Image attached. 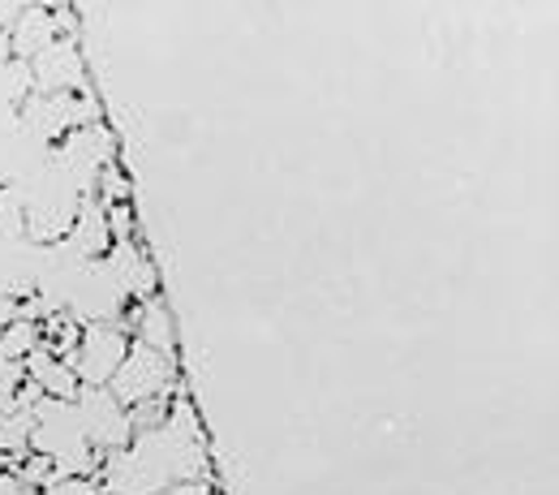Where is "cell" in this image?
Here are the masks:
<instances>
[{
  "label": "cell",
  "instance_id": "2e32d148",
  "mask_svg": "<svg viewBox=\"0 0 559 495\" xmlns=\"http://www.w3.org/2000/svg\"><path fill=\"white\" fill-rule=\"evenodd\" d=\"M99 495H104V492H99Z\"/></svg>",
  "mask_w": 559,
  "mask_h": 495
},
{
  "label": "cell",
  "instance_id": "9a60e30c",
  "mask_svg": "<svg viewBox=\"0 0 559 495\" xmlns=\"http://www.w3.org/2000/svg\"><path fill=\"white\" fill-rule=\"evenodd\" d=\"M9 57V31H0V61Z\"/></svg>",
  "mask_w": 559,
  "mask_h": 495
},
{
  "label": "cell",
  "instance_id": "5bb4252c",
  "mask_svg": "<svg viewBox=\"0 0 559 495\" xmlns=\"http://www.w3.org/2000/svg\"><path fill=\"white\" fill-rule=\"evenodd\" d=\"M164 495H211L207 483H177V487H168Z\"/></svg>",
  "mask_w": 559,
  "mask_h": 495
},
{
  "label": "cell",
  "instance_id": "ba28073f",
  "mask_svg": "<svg viewBox=\"0 0 559 495\" xmlns=\"http://www.w3.org/2000/svg\"><path fill=\"white\" fill-rule=\"evenodd\" d=\"M121 328H126V337L134 332V341H139V345H146V350H155V354H173V350H177L173 310H168L159 297H151V302L134 306V315H130Z\"/></svg>",
  "mask_w": 559,
  "mask_h": 495
},
{
  "label": "cell",
  "instance_id": "4fadbf2b",
  "mask_svg": "<svg viewBox=\"0 0 559 495\" xmlns=\"http://www.w3.org/2000/svg\"><path fill=\"white\" fill-rule=\"evenodd\" d=\"M13 233H26V208L13 195H0V237H13Z\"/></svg>",
  "mask_w": 559,
  "mask_h": 495
},
{
  "label": "cell",
  "instance_id": "7a4b0ae2",
  "mask_svg": "<svg viewBox=\"0 0 559 495\" xmlns=\"http://www.w3.org/2000/svg\"><path fill=\"white\" fill-rule=\"evenodd\" d=\"M126 354H130V337L121 323H91V328H82V337L66 362L73 366L82 388H108Z\"/></svg>",
  "mask_w": 559,
  "mask_h": 495
},
{
  "label": "cell",
  "instance_id": "277c9868",
  "mask_svg": "<svg viewBox=\"0 0 559 495\" xmlns=\"http://www.w3.org/2000/svg\"><path fill=\"white\" fill-rule=\"evenodd\" d=\"M99 104L91 95H31V104L22 108V121L39 134V139L61 142L66 134L95 126Z\"/></svg>",
  "mask_w": 559,
  "mask_h": 495
},
{
  "label": "cell",
  "instance_id": "52a82bcc",
  "mask_svg": "<svg viewBox=\"0 0 559 495\" xmlns=\"http://www.w3.org/2000/svg\"><path fill=\"white\" fill-rule=\"evenodd\" d=\"M22 370H26V379L48 397V401H78V392H82V384H78V375H73L70 362H61L57 354H48V350H35V354H26L22 362Z\"/></svg>",
  "mask_w": 559,
  "mask_h": 495
},
{
  "label": "cell",
  "instance_id": "3957f363",
  "mask_svg": "<svg viewBox=\"0 0 559 495\" xmlns=\"http://www.w3.org/2000/svg\"><path fill=\"white\" fill-rule=\"evenodd\" d=\"M73 410H78V426H82L86 448H95L99 457L130 448V439H134V431H130V410L117 405V397H112L108 388H86V392H78V405H73Z\"/></svg>",
  "mask_w": 559,
  "mask_h": 495
},
{
  "label": "cell",
  "instance_id": "5b68a950",
  "mask_svg": "<svg viewBox=\"0 0 559 495\" xmlns=\"http://www.w3.org/2000/svg\"><path fill=\"white\" fill-rule=\"evenodd\" d=\"M26 70H31V95H86V70L73 39H57Z\"/></svg>",
  "mask_w": 559,
  "mask_h": 495
},
{
  "label": "cell",
  "instance_id": "8fae6325",
  "mask_svg": "<svg viewBox=\"0 0 559 495\" xmlns=\"http://www.w3.org/2000/svg\"><path fill=\"white\" fill-rule=\"evenodd\" d=\"M168 410H173V397H151V401H142V405L130 410V431H134V435L159 431V426L168 423Z\"/></svg>",
  "mask_w": 559,
  "mask_h": 495
},
{
  "label": "cell",
  "instance_id": "8992f818",
  "mask_svg": "<svg viewBox=\"0 0 559 495\" xmlns=\"http://www.w3.org/2000/svg\"><path fill=\"white\" fill-rule=\"evenodd\" d=\"M57 22H52V9H39V4H22L13 26H9V52L17 57V66H31L39 52H48L57 44Z\"/></svg>",
  "mask_w": 559,
  "mask_h": 495
},
{
  "label": "cell",
  "instance_id": "9c48e42d",
  "mask_svg": "<svg viewBox=\"0 0 559 495\" xmlns=\"http://www.w3.org/2000/svg\"><path fill=\"white\" fill-rule=\"evenodd\" d=\"M70 237L86 259H95V255L104 259V255L112 250V233H108L104 208H95V203H91V195H82V203H78V212H73Z\"/></svg>",
  "mask_w": 559,
  "mask_h": 495
},
{
  "label": "cell",
  "instance_id": "7c38bea8",
  "mask_svg": "<svg viewBox=\"0 0 559 495\" xmlns=\"http://www.w3.org/2000/svg\"><path fill=\"white\" fill-rule=\"evenodd\" d=\"M95 186H99V195L108 199V208L130 203V181L121 177V168H117V164H104V168H99V177H95Z\"/></svg>",
  "mask_w": 559,
  "mask_h": 495
},
{
  "label": "cell",
  "instance_id": "30bf717a",
  "mask_svg": "<svg viewBox=\"0 0 559 495\" xmlns=\"http://www.w3.org/2000/svg\"><path fill=\"white\" fill-rule=\"evenodd\" d=\"M39 350V323L35 319H13L0 328V362H26V354Z\"/></svg>",
  "mask_w": 559,
  "mask_h": 495
},
{
  "label": "cell",
  "instance_id": "6da1fadb",
  "mask_svg": "<svg viewBox=\"0 0 559 495\" xmlns=\"http://www.w3.org/2000/svg\"><path fill=\"white\" fill-rule=\"evenodd\" d=\"M108 392H112L117 405H126V410H134V405L151 401V397H173V392H177V357L155 354V350H146V345L134 341L126 362L117 366Z\"/></svg>",
  "mask_w": 559,
  "mask_h": 495
}]
</instances>
